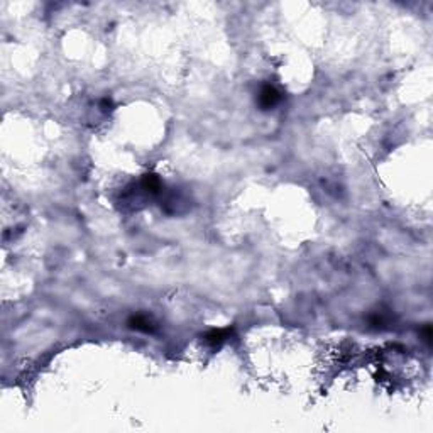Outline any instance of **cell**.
Wrapping results in <instances>:
<instances>
[{
	"mask_svg": "<svg viewBox=\"0 0 433 433\" xmlns=\"http://www.w3.org/2000/svg\"><path fill=\"white\" fill-rule=\"evenodd\" d=\"M230 332H232L230 328H219V330H210V332L205 335V342H208L210 345H219V343H222L225 338H229Z\"/></svg>",
	"mask_w": 433,
	"mask_h": 433,
	"instance_id": "cell-3",
	"label": "cell"
},
{
	"mask_svg": "<svg viewBox=\"0 0 433 433\" xmlns=\"http://www.w3.org/2000/svg\"><path fill=\"white\" fill-rule=\"evenodd\" d=\"M257 100H259V105L263 110H269V108H273L279 100H281V93L278 92L276 86L264 85L263 88H261Z\"/></svg>",
	"mask_w": 433,
	"mask_h": 433,
	"instance_id": "cell-1",
	"label": "cell"
},
{
	"mask_svg": "<svg viewBox=\"0 0 433 433\" xmlns=\"http://www.w3.org/2000/svg\"><path fill=\"white\" fill-rule=\"evenodd\" d=\"M142 186L151 193H157L161 190V180L156 175H146L144 180H142Z\"/></svg>",
	"mask_w": 433,
	"mask_h": 433,
	"instance_id": "cell-4",
	"label": "cell"
},
{
	"mask_svg": "<svg viewBox=\"0 0 433 433\" xmlns=\"http://www.w3.org/2000/svg\"><path fill=\"white\" fill-rule=\"evenodd\" d=\"M129 327L136 328V330H142V332H152V330H154V325H152L151 320L147 317H144V315H134V317H131Z\"/></svg>",
	"mask_w": 433,
	"mask_h": 433,
	"instance_id": "cell-2",
	"label": "cell"
}]
</instances>
